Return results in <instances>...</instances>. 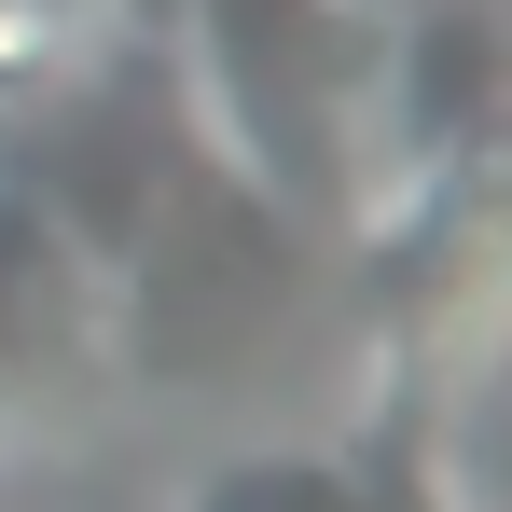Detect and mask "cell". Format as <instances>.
<instances>
[{
    "mask_svg": "<svg viewBox=\"0 0 512 512\" xmlns=\"http://www.w3.org/2000/svg\"><path fill=\"white\" fill-rule=\"evenodd\" d=\"M84 374H111L97 277H84V250L42 222V194L0 167V443H28Z\"/></svg>",
    "mask_w": 512,
    "mask_h": 512,
    "instance_id": "3957f363",
    "label": "cell"
},
{
    "mask_svg": "<svg viewBox=\"0 0 512 512\" xmlns=\"http://www.w3.org/2000/svg\"><path fill=\"white\" fill-rule=\"evenodd\" d=\"M180 512H485L471 416L388 388V416L346 429V443H236Z\"/></svg>",
    "mask_w": 512,
    "mask_h": 512,
    "instance_id": "7a4b0ae2",
    "label": "cell"
},
{
    "mask_svg": "<svg viewBox=\"0 0 512 512\" xmlns=\"http://www.w3.org/2000/svg\"><path fill=\"white\" fill-rule=\"evenodd\" d=\"M402 0H180L167 97L291 236L346 250L402 97Z\"/></svg>",
    "mask_w": 512,
    "mask_h": 512,
    "instance_id": "6da1fadb",
    "label": "cell"
},
{
    "mask_svg": "<svg viewBox=\"0 0 512 512\" xmlns=\"http://www.w3.org/2000/svg\"><path fill=\"white\" fill-rule=\"evenodd\" d=\"M125 56V0H0V139Z\"/></svg>",
    "mask_w": 512,
    "mask_h": 512,
    "instance_id": "277c9868",
    "label": "cell"
}]
</instances>
